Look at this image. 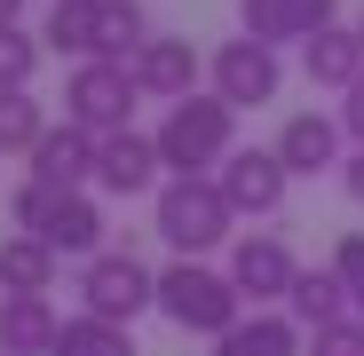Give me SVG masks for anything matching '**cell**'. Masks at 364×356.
Returning <instances> with one entry per match:
<instances>
[{"label":"cell","mask_w":364,"mask_h":356,"mask_svg":"<svg viewBox=\"0 0 364 356\" xmlns=\"http://www.w3.org/2000/svg\"><path fill=\"white\" fill-rule=\"evenodd\" d=\"M151 222H159V237H166L174 254L206 261L214 246H230L237 206L222 198V183H214V174H166V183H159V198H151Z\"/></svg>","instance_id":"6da1fadb"},{"label":"cell","mask_w":364,"mask_h":356,"mask_svg":"<svg viewBox=\"0 0 364 356\" xmlns=\"http://www.w3.org/2000/svg\"><path fill=\"white\" fill-rule=\"evenodd\" d=\"M159 317L174 333H198V340H222L237 317H246V293L230 285V269H206L191 254H174L159 269Z\"/></svg>","instance_id":"7a4b0ae2"},{"label":"cell","mask_w":364,"mask_h":356,"mask_svg":"<svg viewBox=\"0 0 364 356\" xmlns=\"http://www.w3.org/2000/svg\"><path fill=\"white\" fill-rule=\"evenodd\" d=\"M230 151H237V103H222L214 87L166 103V119H159V158H166V174H214Z\"/></svg>","instance_id":"3957f363"},{"label":"cell","mask_w":364,"mask_h":356,"mask_svg":"<svg viewBox=\"0 0 364 356\" xmlns=\"http://www.w3.org/2000/svg\"><path fill=\"white\" fill-rule=\"evenodd\" d=\"M9 222L32 230V237H48V246L72 254V261L103 254V206H95L87 190H55V183H40V174H24V183H16Z\"/></svg>","instance_id":"277c9868"},{"label":"cell","mask_w":364,"mask_h":356,"mask_svg":"<svg viewBox=\"0 0 364 356\" xmlns=\"http://www.w3.org/2000/svg\"><path fill=\"white\" fill-rule=\"evenodd\" d=\"M80 309L111 317V325H135L143 309H159V269H143L135 254H87L80 261Z\"/></svg>","instance_id":"5b68a950"},{"label":"cell","mask_w":364,"mask_h":356,"mask_svg":"<svg viewBox=\"0 0 364 356\" xmlns=\"http://www.w3.org/2000/svg\"><path fill=\"white\" fill-rule=\"evenodd\" d=\"M135 103H143L135 64H72V80H64V119L87 127V135L135 127Z\"/></svg>","instance_id":"8992f818"},{"label":"cell","mask_w":364,"mask_h":356,"mask_svg":"<svg viewBox=\"0 0 364 356\" xmlns=\"http://www.w3.org/2000/svg\"><path fill=\"white\" fill-rule=\"evenodd\" d=\"M206 80H214V95L222 103H237V111H262V103H277V87H285V64H277V48H262V40H222L214 55H206Z\"/></svg>","instance_id":"52a82bcc"},{"label":"cell","mask_w":364,"mask_h":356,"mask_svg":"<svg viewBox=\"0 0 364 356\" xmlns=\"http://www.w3.org/2000/svg\"><path fill=\"white\" fill-rule=\"evenodd\" d=\"M214 183H222V198L237 206V222H269V214L285 206V190H293V174H285V158H277V151L237 143V151L214 166Z\"/></svg>","instance_id":"ba28073f"},{"label":"cell","mask_w":364,"mask_h":356,"mask_svg":"<svg viewBox=\"0 0 364 356\" xmlns=\"http://www.w3.org/2000/svg\"><path fill=\"white\" fill-rule=\"evenodd\" d=\"M293 277H301V261H293V246L277 230H246V237H230V285L246 293L254 309H277L285 293H293Z\"/></svg>","instance_id":"9c48e42d"},{"label":"cell","mask_w":364,"mask_h":356,"mask_svg":"<svg viewBox=\"0 0 364 356\" xmlns=\"http://www.w3.org/2000/svg\"><path fill=\"white\" fill-rule=\"evenodd\" d=\"M159 183H166L159 135L119 127V135H103V143H95V190H111V198H159Z\"/></svg>","instance_id":"30bf717a"},{"label":"cell","mask_w":364,"mask_h":356,"mask_svg":"<svg viewBox=\"0 0 364 356\" xmlns=\"http://www.w3.org/2000/svg\"><path fill=\"white\" fill-rule=\"evenodd\" d=\"M325 24H341V0H237V32L262 48H309Z\"/></svg>","instance_id":"8fae6325"},{"label":"cell","mask_w":364,"mask_h":356,"mask_svg":"<svg viewBox=\"0 0 364 356\" xmlns=\"http://www.w3.org/2000/svg\"><path fill=\"white\" fill-rule=\"evenodd\" d=\"M348 143V127H341V111H293L285 119V127H277V158H285V174H293V183H301V174H341V151Z\"/></svg>","instance_id":"7c38bea8"},{"label":"cell","mask_w":364,"mask_h":356,"mask_svg":"<svg viewBox=\"0 0 364 356\" xmlns=\"http://www.w3.org/2000/svg\"><path fill=\"white\" fill-rule=\"evenodd\" d=\"M198 80H206V55L182 40V32H151V48L135 55V87H143L151 103H182V95H198Z\"/></svg>","instance_id":"4fadbf2b"},{"label":"cell","mask_w":364,"mask_h":356,"mask_svg":"<svg viewBox=\"0 0 364 356\" xmlns=\"http://www.w3.org/2000/svg\"><path fill=\"white\" fill-rule=\"evenodd\" d=\"M95 143H103V135H87V127L64 119V127H48V135L32 143V174L55 183V190H87V183H95Z\"/></svg>","instance_id":"5bb4252c"},{"label":"cell","mask_w":364,"mask_h":356,"mask_svg":"<svg viewBox=\"0 0 364 356\" xmlns=\"http://www.w3.org/2000/svg\"><path fill=\"white\" fill-rule=\"evenodd\" d=\"M55 333L64 317L48 293H0V356H55Z\"/></svg>","instance_id":"9a60e30c"},{"label":"cell","mask_w":364,"mask_h":356,"mask_svg":"<svg viewBox=\"0 0 364 356\" xmlns=\"http://www.w3.org/2000/svg\"><path fill=\"white\" fill-rule=\"evenodd\" d=\"M214 356H309V333L293 325V309H254L214 340Z\"/></svg>","instance_id":"2e32d148"},{"label":"cell","mask_w":364,"mask_h":356,"mask_svg":"<svg viewBox=\"0 0 364 356\" xmlns=\"http://www.w3.org/2000/svg\"><path fill=\"white\" fill-rule=\"evenodd\" d=\"M301 72H309V87H356L364 80V32L356 24H325L309 48H301Z\"/></svg>","instance_id":"e0dca14e"},{"label":"cell","mask_w":364,"mask_h":356,"mask_svg":"<svg viewBox=\"0 0 364 356\" xmlns=\"http://www.w3.org/2000/svg\"><path fill=\"white\" fill-rule=\"evenodd\" d=\"M55 269H64V254L48 237H32V230L0 237V293H55Z\"/></svg>","instance_id":"ac0fdd59"},{"label":"cell","mask_w":364,"mask_h":356,"mask_svg":"<svg viewBox=\"0 0 364 356\" xmlns=\"http://www.w3.org/2000/svg\"><path fill=\"white\" fill-rule=\"evenodd\" d=\"M95 24H103V0H48V16H40V48L72 55V64H95Z\"/></svg>","instance_id":"d6986e66"},{"label":"cell","mask_w":364,"mask_h":356,"mask_svg":"<svg viewBox=\"0 0 364 356\" xmlns=\"http://www.w3.org/2000/svg\"><path fill=\"white\" fill-rule=\"evenodd\" d=\"M285 309H293V325H301V333L356 317V309H348V285H341V269H333V261H325V269H301V277H293V293H285Z\"/></svg>","instance_id":"ffe728a7"},{"label":"cell","mask_w":364,"mask_h":356,"mask_svg":"<svg viewBox=\"0 0 364 356\" xmlns=\"http://www.w3.org/2000/svg\"><path fill=\"white\" fill-rule=\"evenodd\" d=\"M151 16L143 0H103V24H95V64H135V55L151 48Z\"/></svg>","instance_id":"44dd1931"},{"label":"cell","mask_w":364,"mask_h":356,"mask_svg":"<svg viewBox=\"0 0 364 356\" xmlns=\"http://www.w3.org/2000/svg\"><path fill=\"white\" fill-rule=\"evenodd\" d=\"M48 135V111L32 87H0V158H32V143Z\"/></svg>","instance_id":"7402d4cb"},{"label":"cell","mask_w":364,"mask_h":356,"mask_svg":"<svg viewBox=\"0 0 364 356\" xmlns=\"http://www.w3.org/2000/svg\"><path fill=\"white\" fill-rule=\"evenodd\" d=\"M55 356H135V333L80 309V317H64V333H55Z\"/></svg>","instance_id":"603a6c76"},{"label":"cell","mask_w":364,"mask_h":356,"mask_svg":"<svg viewBox=\"0 0 364 356\" xmlns=\"http://www.w3.org/2000/svg\"><path fill=\"white\" fill-rule=\"evenodd\" d=\"M40 32H24V24H0V87H32V72H40Z\"/></svg>","instance_id":"cb8c5ba5"},{"label":"cell","mask_w":364,"mask_h":356,"mask_svg":"<svg viewBox=\"0 0 364 356\" xmlns=\"http://www.w3.org/2000/svg\"><path fill=\"white\" fill-rule=\"evenodd\" d=\"M333 269H341V285H348V309L364 317V230H348L341 246H333Z\"/></svg>","instance_id":"d4e9b609"},{"label":"cell","mask_w":364,"mask_h":356,"mask_svg":"<svg viewBox=\"0 0 364 356\" xmlns=\"http://www.w3.org/2000/svg\"><path fill=\"white\" fill-rule=\"evenodd\" d=\"M309 356H364V317L317 325V333H309Z\"/></svg>","instance_id":"484cf974"},{"label":"cell","mask_w":364,"mask_h":356,"mask_svg":"<svg viewBox=\"0 0 364 356\" xmlns=\"http://www.w3.org/2000/svg\"><path fill=\"white\" fill-rule=\"evenodd\" d=\"M341 127H348V143L364 151V80H356V87L341 95Z\"/></svg>","instance_id":"4316f807"},{"label":"cell","mask_w":364,"mask_h":356,"mask_svg":"<svg viewBox=\"0 0 364 356\" xmlns=\"http://www.w3.org/2000/svg\"><path fill=\"white\" fill-rule=\"evenodd\" d=\"M341 190L364 206V151H348V158H341Z\"/></svg>","instance_id":"83f0119b"},{"label":"cell","mask_w":364,"mask_h":356,"mask_svg":"<svg viewBox=\"0 0 364 356\" xmlns=\"http://www.w3.org/2000/svg\"><path fill=\"white\" fill-rule=\"evenodd\" d=\"M0 24H24V0H0Z\"/></svg>","instance_id":"f1b7e54d"},{"label":"cell","mask_w":364,"mask_h":356,"mask_svg":"<svg viewBox=\"0 0 364 356\" xmlns=\"http://www.w3.org/2000/svg\"><path fill=\"white\" fill-rule=\"evenodd\" d=\"M356 32H364V9H356Z\"/></svg>","instance_id":"f546056e"}]
</instances>
